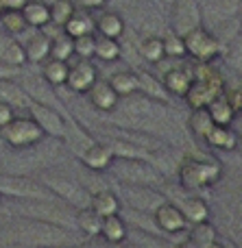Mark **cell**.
Wrapping results in <instances>:
<instances>
[{
  "label": "cell",
  "mask_w": 242,
  "mask_h": 248,
  "mask_svg": "<svg viewBox=\"0 0 242 248\" xmlns=\"http://www.w3.org/2000/svg\"><path fill=\"white\" fill-rule=\"evenodd\" d=\"M83 166H87L94 172H103L112 166L113 161V150L107 144H87L81 153Z\"/></svg>",
  "instance_id": "obj_16"
},
{
  "label": "cell",
  "mask_w": 242,
  "mask_h": 248,
  "mask_svg": "<svg viewBox=\"0 0 242 248\" xmlns=\"http://www.w3.org/2000/svg\"><path fill=\"white\" fill-rule=\"evenodd\" d=\"M0 198H2V196H0Z\"/></svg>",
  "instance_id": "obj_55"
},
{
  "label": "cell",
  "mask_w": 242,
  "mask_h": 248,
  "mask_svg": "<svg viewBox=\"0 0 242 248\" xmlns=\"http://www.w3.org/2000/svg\"><path fill=\"white\" fill-rule=\"evenodd\" d=\"M20 11L24 16V22L29 29L44 31L50 24V7L46 2H42V0H29Z\"/></svg>",
  "instance_id": "obj_17"
},
{
  "label": "cell",
  "mask_w": 242,
  "mask_h": 248,
  "mask_svg": "<svg viewBox=\"0 0 242 248\" xmlns=\"http://www.w3.org/2000/svg\"><path fill=\"white\" fill-rule=\"evenodd\" d=\"M105 2H107V0H81V4L87 9H98V7H103Z\"/></svg>",
  "instance_id": "obj_46"
},
{
  "label": "cell",
  "mask_w": 242,
  "mask_h": 248,
  "mask_svg": "<svg viewBox=\"0 0 242 248\" xmlns=\"http://www.w3.org/2000/svg\"><path fill=\"white\" fill-rule=\"evenodd\" d=\"M2 9H4V2H2V0H0V11H2Z\"/></svg>",
  "instance_id": "obj_53"
},
{
  "label": "cell",
  "mask_w": 242,
  "mask_h": 248,
  "mask_svg": "<svg viewBox=\"0 0 242 248\" xmlns=\"http://www.w3.org/2000/svg\"><path fill=\"white\" fill-rule=\"evenodd\" d=\"M240 2H242V0H240Z\"/></svg>",
  "instance_id": "obj_54"
},
{
  "label": "cell",
  "mask_w": 242,
  "mask_h": 248,
  "mask_svg": "<svg viewBox=\"0 0 242 248\" xmlns=\"http://www.w3.org/2000/svg\"><path fill=\"white\" fill-rule=\"evenodd\" d=\"M203 141L210 146V148H218V150H234L238 146V133L231 126H218V124H212L210 131L205 133Z\"/></svg>",
  "instance_id": "obj_18"
},
{
  "label": "cell",
  "mask_w": 242,
  "mask_h": 248,
  "mask_svg": "<svg viewBox=\"0 0 242 248\" xmlns=\"http://www.w3.org/2000/svg\"><path fill=\"white\" fill-rule=\"evenodd\" d=\"M161 2H166V4H173V2H175V0H161Z\"/></svg>",
  "instance_id": "obj_52"
},
{
  "label": "cell",
  "mask_w": 242,
  "mask_h": 248,
  "mask_svg": "<svg viewBox=\"0 0 242 248\" xmlns=\"http://www.w3.org/2000/svg\"><path fill=\"white\" fill-rule=\"evenodd\" d=\"M72 48H74V57L77 59H92L94 57V48H96V37L94 35H81V37L72 39Z\"/></svg>",
  "instance_id": "obj_37"
},
{
  "label": "cell",
  "mask_w": 242,
  "mask_h": 248,
  "mask_svg": "<svg viewBox=\"0 0 242 248\" xmlns=\"http://www.w3.org/2000/svg\"><path fill=\"white\" fill-rule=\"evenodd\" d=\"M44 131L31 116H16L7 126L0 128V141L13 150H26L44 140Z\"/></svg>",
  "instance_id": "obj_4"
},
{
  "label": "cell",
  "mask_w": 242,
  "mask_h": 248,
  "mask_svg": "<svg viewBox=\"0 0 242 248\" xmlns=\"http://www.w3.org/2000/svg\"><path fill=\"white\" fill-rule=\"evenodd\" d=\"M74 11H77V7H74L72 0H55L50 4V24L64 26L72 17Z\"/></svg>",
  "instance_id": "obj_35"
},
{
  "label": "cell",
  "mask_w": 242,
  "mask_h": 248,
  "mask_svg": "<svg viewBox=\"0 0 242 248\" xmlns=\"http://www.w3.org/2000/svg\"><path fill=\"white\" fill-rule=\"evenodd\" d=\"M90 207L100 216V218L116 216V214H120V209H122L120 198H118L113 192H109V189H100V192H96L90 201Z\"/></svg>",
  "instance_id": "obj_22"
},
{
  "label": "cell",
  "mask_w": 242,
  "mask_h": 248,
  "mask_svg": "<svg viewBox=\"0 0 242 248\" xmlns=\"http://www.w3.org/2000/svg\"><path fill=\"white\" fill-rule=\"evenodd\" d=\"M192 81H194V72H192V68H188V65L170 68L168 72L161 77V85H164V90L168 92L170 96H179V98H183V96L188 94Z\"/></svg>",
  "instance_id": "obj_14"
},
{
  "label": "cell",
  "mask_w": 242,
  "mask_h": 248,
  "mask_svg": "<svg viewBox=\"0 0 242 248\" xmlns=\"http://www.w3.org/2000/svg\"><path fill=\"white\" fill-rule=\"evenodd\" d=\"M179 183L188 189H201V187H212L221 181L223 166L218 161H210V159H194L188 157L177 166Z\"/></svg>",
  "instance_id": "obj_3"
},
{
  "label": "cell",
  "mask_w": 242,
  "mask_h": 248,
  "mask_svg": "<svg viewBox=\"0 0 242 248\" xmlns=\"http://www.w3.org/2000/svg\"><path fill=\"white\" fill-rule=\"evenodd\" d=\"M0 196L17 198V201H26V198H57L39 181H33L22 174H13V172H0Z\"/></svg>",
  "instance_id": "obj_6"
},
{
  "label": "cell",
  "mask_w": 242,
  "mask_h": 248,
  "mask_svg": "<svg viewBox=\"0 0 242 248\" xmlns=\"http://www.w3.org/2000/svg\"><path fill=\"white\" fill-rule=\"evenodd\" d=\"M11 207L22 218L29 220H39L57 227H70L74 222V214H70L65 205L57 202V198H26V201L13 198Z\"/></svg>",
  "instance_id": "obj_2"
},
{
  "label": "cell",
  "mask_w": 242,
  "mask_h": 248,
  "mask_svg": "<svg viewBox=\"0 0 242 248\" xmlns=\"http://www.w3.org/2000/svg\"><path fill=\"white\" fill-rule=\"evenodd\" d=\"M227 63L236 70H242V33H238L227 44Z\"/></svg>",
  "instance_id": "obj_38"
},
{
  "label": "cell",
  "mask_w": 242,
  "mask_h": 248,
  "mask_svg": "<svg viewBox=\"0 0 242 248\" xmlns=\"http://www.w3.org/2000/svg\"><path fill=\"white\" fill-rule=\"evenodd\" d=\"M109 85L113 87V92H116L120 98H129V96H135L140 92V78L135 72L125 70V72L113 74V77L109 78Z\"/></svg>",
  "instance_id": "obj_26"
},
{
  "label": "cell",
  "mask_w": 242,
  "mask_h": 248,
  "mask_svg": "<svg viewBox=\"0 0 242 248\" xmlns=\"http://www.w3.org/2000/svg\"><path fill=\"white\" fill-rule=\"evenodd\" d=\"M225 98H227V103L231 105V109H234V113L236 116H240L242 113V87H234V90H227L225 87Z\"/></svg>",
  "instance_id": "obj_42"
},
{
  "label": "cell",
  "mask_w": 242,
  "mask_h": 248,
  "mask_svg": "<svg viewBox=\"0 0 242 248\" xmlns=\"http://www.w3.org/2000/svg\"><path fill=\"white\" fill-rule=\"evenodd\" d=\"M175 248H199V244H196V242H192V240H186V242H181V244H177Z\"/></svg>",
  "instance_id": "obj_48"
},
{
  "label": "cell",
  "mask_w": 242,
  "mask_h": 248,
  "mask_svg": "<svg viewBox=\"0 0 242 248\" xmlns=\"http://www.w3.org/2000/svg\"><path fill=\"white\" fill-rule=\"evenodd\" d=\"M94 29H98V33L103 35V37L120 39L127 31V24H125V17L118 11H105L103 16L94 22Z\"/></svg>",
  "instance_id": "obj_20"
},
{
  "label": "cell",
  "mask_w": 242,
  "mask_h": 248,
  "mask_svg": "<svg viewBox=\"0 0 242 248\" xmlns=\"http://www.w3.org/2000/svg\"><path fill=\"white\" fill-rule=\"evenodd\" d=\"M138 78H140V92H142L144 96H148V98H153V100H166L168 98V92L164 90V85H161L160 78H155L148 72H138Z\"/></svg>",
  "instance_id": "obj_32"
},
{
  "label": "cell",
  "mask_w": 242,
  "mask_h": 248,
  "mask_svg": "<svg viewBox=\"0 0 242 248\" xmlns=\"http://www.w3.org/2000/svg\"><path fill=\"white\" fill-rule=\"evenodd\" d=\"M100 222H103V218H100L92 207H83V209H79L77 216H74V224L90 237H96L100 233Z\"/></svg>",
  "instance_id": "obj_31"
},
{
  "label": "cell",
  "mask_w": 242,
  "mask_h": 248,
  "mask_svg": "<svg viewBox=\"0 0 242 248\" xmlns=\"http://www.w3.org/2000/svg\"><path fill=\"white\" fill-rule=\"evenodd\" d=\"M20 74H22V68H11V65L0 63V81H4V78H17Z\"/></svg>",
  "instance_id": "obj_44"
},
{
  "label": "cell",
  "mask_w": 242,
  "mask_h": 248,
  "mask_svg": "<svg viewBox=\"0 0 242 248\" xmlns=\"http://www.w3.org/2000/svg\"><path fill=\"white\" fill-rule=\"evenodd\" d=\"M0 29H2V33L13 37V35H22L29 26H26L20 9H2L0 11Z\"/></svg>",
  "instance_id": "obj_30"
},
{
  "label": "cell",
  "mask_w": 242,
  "mask_h": 248,
  "mask_svg": "<svg viewBox=\"0 0 242 248\" xmlns=\"http://www.w3.org/2000/svg\"><path fill=\"white\" fill-rule=\"evenodd\" d=\"M17 113H16V107H11L9 103H4V100H0V128L2 126H7L9 122L16 118Z\"/></svg>",
  "instance_id": "obj_43"
},
{
  "label": "cell",
  "mask_w": 242,
  "mask_h": 248,
  "mask_svg": "<svg viewBox=\"0 0 242 248\" xmlns=\"http://www.w3.org/2000/svg\"><path fill=\"white\" fill-rule=\"evenodd\" d=\"M199 248H225V246H223L221 242L212 240V242H208V244H203V246H199Z\"/></svg>",
  "instance_id": "obj_49"
},
{
  "label": "cell",
  "mask_w": 242,
  "mask_h": 248,
  "mask_svg": "<svg viewBox=\"0 0 242 248\" xmlns=\"http://www.w3.org/2000/svg\"><path fill=\"white\" fill-rule=\"evenodd\" d=\"M153 218H155L157 229L164 231V233H168V235L186 231V227H188V220L183 218L181 209H179L175 202H161V205L155 209Z\"/></svg>",
  "instance_id": "obj_12"
},
{
  "label": "cell",
  "mask_w": 242,
  "mask_h": 248,
  "mask_svg": "<svg viewBox=\"0 0 242 248\" xmlns=\"http://www.w3.org/2000/svg\"><path fill=\"white\" fill-rule=\"evenodd\" d=\"M183 46H186V55L194 57L201 63H212L218 55H221V44L216 42L212 33L205 26H196L194 31L183 35Z\"/></svg>",
  "instance_id": "obj_8"
},
{
  "label": "cell",
  "mask_w": 242,
  "mask_h": 248,
  "mask_svg": "<svg viewBox=\"0 0 242 248\" xmlns=\"http://www.w3.org/2000/svg\"><path fill=\"white\" fill-rule=\"evenodd\" d=\"M177 207L181 209L183 218H186L188 222H192V224L210 222V216H212V211H210V205L203 201V198H199V196L181 198V202H179Z\"/></svg>",
  "instance_id": "obj_19"
},
{
  "label": "cell",
  "mask_w": 242,
  "mask_h": 248,
  "mask_svg": "<svg viewBox=\"0 0 242 248\" xmlns=\"http://www.w3.org/2000/svg\"><path fill=\"white\" fill-rule=\"evenodd\" d=\"M29 111H31V118L44 131V135L55 137V140H65L68 137V122L61 116L59 109L46 107V105H39V103H31Z\"/></svg>",
  "instance_id": "obj_10"
},
{
  "label": "cell",
  "mask_w": 242,
  "mask_h": 248,
  "mask_svg": "<svg viewBox=\"0 0 242 248\" xmlns=\"http://www.w3.org/2000/svg\"><path fill=\"white\" fill-rule=\"evenodd\" d=\"M0 100L9 103L11 107H26L29 109V105H31L29 96L24 94V90H22L17 83H13V78L0 81Z\"/></svg>",
  "instance_id": "obj_29"
},
{
  "label": "cell",
  "mask_w": 242,
  "mask_h": 248,
  "mask_svg": "<svg viewBox=\"0 0 242 248\" xmlns=\"http://www.w3.org/2000/svg\"><path fill=\"white\" fill-rule=\"evenodd\" d=\"M72 57H74V48H72V39H70L68 35L50 39V59L70 61Z\"/></svg>",
  "instance_id": "obj_36"
},
{
  "label": "cell",
  "mask_w": 242,
  "mask_h": 248,
  "mask_svg": "<svg viewBox=\"0 0 242 248\" xmlns=\"http://www.w3.org/2000/svg\"><path fill=\"white\" fill-rule=\"evenodd\" d=\"M9 39H11V35H7V33H0V57H2V52H4V48H7Z\"/></svg>",
  "instance_id": "obj_47"
},
{
  "label": "cell",
  "mask_w": 242,
  "mask_h": 248,
  "mask_svg": "<svg viewBox=\"0 0 242 248\" xmlns=\"http://www.w3.org/2000/svg\"><path fill=\"white\" fill-rule=\"evenodd\" d=\"M164 52L166 57H183L186 55V46H183V39L179 35L170 33L164 37Z\"/></svg>",
  "instance_id": "obj_41"
},
{
  "label": "cell",
  "mask_w": 242,
  "mask_h": 248,
  "mask_svg": "<svg viewBox=\"0 0 242 248\" xmlns=\"http://www.w3.org/2000/svg\"><path fill=\"white\" fill-rule=\"evenodd\" d=\"M87 96H90V103L103 113L113 111V109L118 107V103H120V96L113 92V87L109 85V81H103V78H98V81L90 87Z\"/></svg>",
  "instance_id": "obj_15"
},
{
  "label": "cell",
  "mask_w": 242,
  "mask_h": 248,
  "mask_svg": "<svg viewBox=\"0 0 242 248\" xmlns=\"http://www.w3.org/2000/svg\"><path fill=\"white\" fill-rule=\"evenodd\" d=\"M113 174L120 181H125L127 185H151L161 183V172L157 170L153 163H148L146 159H127V157H113L112 166Z\"/></svg>",
  "instance_id": "obj_5"
},
{
  "label": "cell",
  "mask_w": 242,
  "mask_h": 248,
  "mask_svg": "<svg viewBox=\"0 0 242 248\" xmlns=\"http://www.w3.org/2000/svg\"><path fill=\"white\" fill-rule=\"evenodd\" d=\"M98 81V70L90 59H77L74 63H70L68 70V81L65 87L74 94H87L90 87Z\"/></svg>",
  "instance_id": "obj_11"
},
{
  "label": "cell",
  "mask_w": 242,
  "mask_h": 248,
  "mask_svg": "<svg viewBox=\"0 0 242 248\" xmlns=\"http://www.w3.org/2000/svg\"><path fill=\"white\" fill-rule=\"evenodd\" d=\"M192 72H194V81L183 98L194 111V109H205L216 96L225 92V78L221 77L218 70H214L212 63H201V61L192 65Z\"/></svg>",
  "instance_id": "obj_1"
},
{
  "label": "cell",
  "mask_w": 242,
  "mask_h": 248,
  "mask_svg": "<svg viewBox=\"0 0 242 248\" xmlns=\"http://www.w3.org/2000/svg\"><path fill=\"white\" fill-rule=\"evenodd\" d=\"M100 237L109 244H122L127 240V222L120 218V214L116 216H107L100 222Z\"/></svg>",
  "instance_id": "obj_23"
},
{
  "label": "cell",
  "mask_w": 242,
  "mask_h": 248,
  "mask_svg": "<svg viewBox=\"0 0 242 248\" xmlns=\"http://www.w3.org/2000/svg\"><path fill=\"white\" fill-rule=\"evenodd\" d=\"M210 126H212V120H210L208 111L205 109H194V113H192L190 118V128L196 133V135L205 137V133L210 131Z\"/></svg>",
  "instance_id": "obj_39"
},
{
  "label": "cell",
  "mask_w": 242,
  "mask_h": 248,
  "mask_svg": "<svg viewBox=\"0 0 242 248\" xmlns=\"http://www.w3.org/2000/svg\"><path fill=\"white\" fill-rule=\"evenodd\" d=\"M26 63H42L50 57V37L44 31H37L29 42L24 44Z\"/></svg>",
  "instance_id": "obj_21"
},
{
  "label": "cell",
  "mask_w": 242,
  "mask_h": 248,
  "mask_svg": "<svg viewBox=\"0 0 242 248\" xmlns=\"http://www.w3.org/2000/svg\"><path fill=\"white\" fill-rule=\"evenodd\" d=\"M138 50H140V57H142L144 61L157 63V61H161L166 57L164 37H160V35H146V37H142V42L138 44Z\"/></svg>",
  "instance_id": "obj_28"
},
{
  "label": "cell",
  "mask_w": 242,
  "mask_h": 248,
  "mask_svg": "<svg viewBox=\"0 0 242 248\" xmlns=\"http://www.w3.org/2000/svg\"><path fill=\"white\" fill-rule=\"evenodd\" d=\"M0 63L11 65V68H24L26 65V52H24V44H20L17 39H9L7 48H4Z\"/></svg>",
  "instance_id": "obj_34"
},
{
  "label": "cell",
  "mask_w": 242,
  "mask_h": 248,
  "mask_svg": "<svg viewBox=\"0 0 242 248\" xmlns=\"http://www.w3.org/2000/svg\"><path fill=\"white\" fill-rule=\"evenodd\" d=\"M61 29H64V35H68L70 39H77V37H81V35H90L92 31H94V20L83 11H74L72 17H70Z\"/></svg>",
  "instance_id": "obj_27"
},
{
  "label": "cell",
  "mask_w": 242,
  "mask_h": 248,
  "mask_svg": "<svg viewBox=\"0 0 242 248\" xmlns=\"http://www.w3.org/2000/svg\"><path fill=\"white\" fill-rule=\"evenodd\" d=\"M205 111H208L212 124H218V126H231V122L236 120V113H234V109H231V105L227 103L225 94L216 96V98L205 107Z\"/></svg>",
  "instance_id": "obj_24"
},
{
  "label": "cell",
  "mask_w": 242,
  "mask_h": 248,
  "mask_svg": "<svg viewBox=\"0 0 242 248\" xmlns=\"http://www.w3.org/2000/svg\"><path fill=\"white\" fill-rule=\"evenodd\" d=\"M39 183H42L52 196H57L59 201L68 202V205L79 207V209L90 207L92 194L87 192L85 187H81L79 183L65 179V176H61V174H42V181H39Z\"/></svg>",
  "instance_id": "obj_7"
},
{
  "label": "cell",
  "mask_w": 242,
  "mask_h": 248,
  "mask_svg": "<svg viewBox=\"0 0 242 248\" xmlns=\"http://www.w3.org/2000/svg\"><path fill=\"white\" fill-rule=\"evenodd\" d=\"M170 29L175 35L183 37L186 33L194 31L196 26H203V17H201L199 0H175L170 4Z\"/></svg>",
  "instance_id": "obj_9"
},
{
  "label": "cell",
  "mask_w": 242,
  "mask_h": 248,
  "mask_svg": "<svg viewBox=\"0 0 242 248\" xmlns=\"http://www.w3.org/2000/svg\"><path fill=\"white\" fill-rule=\"evenodd\" d=\"M94 57H98L105 63H113L122 57V48L118 44V39H109V37H100L96 39V48H94Z\"/></svg>",
  "instance_id": "obj_33"
},
{
  "label": "cell",
  "mask_w": 242,
  "mask_h": 248,
  "mask_svg": "<svg viewBox=\"0 0 242 248\" xmlns=\"http://www.w3.org/2000/svg\"><path fill=\"white\" fill-rule=\"evenodd\" d=\"M68 70H70L68 61H59V59H50V57H48V61L42 65V78L57 90V87L65 85V81H68Z\"/></svg>",
  "instance_id": "obj_25"
},
{
  "label": "cell",
  "mask_w": 242,
  "mask_h": 248,
  "mask_svg": "<svg viewBox=\"0 0 242 248\" xmlns=\"http://www.w3.org/2000/svg\"><path fill=\"white\" fill-rule=\"evenodd\" d=\"M238 141L242 144V128H240V133H238Z\"/></svg>",
  "instance_id": "obj_51"
},
{
  "label": "cell",
  "mask_w": 242,
  "mask_h": 248,
  "mask_svg": "<svg viewBox=\"0 0 242 248\" xmlns=\"http://www.w3.org/2000/svg\"><path fill=\"white\" fill-rule=\"evenodd\" d=\"M116 2H120V4H133L135 0H116Z\"/></svg>",
  "instance_id": "obj_50"
},
{
  "label": "cell",
  "mask_w": 242,
  "mask_h": 248,
  "mask_svg": "<svg viewBox=\"0 0 242 248\" xmlns=\"http://www.w3.org/2000/svg\"><path fill=\"white\" fill-rule=\"evenodd\" d=\"M22 90L29 96L31 103H39L46 105V107H55L59 109V98L55 96V87L48 85L42 77H24L22 78Z\"/></svg>",
  "instance_id": "obj_13"
},
{
  "label": "cell",
  "mask_w": 242,
  "mask_h": 248,
  "mask_svg": "<svg viewBox=\"0 0 242 248\" xmlns=\"http://www.w3.org/2000/svg\"><path fill=\"white\" fill-rule=\"evenodd\" d=\"M190 240H192V242H196L199 246H203V244H208V242L216 240V231L212 229V224H210V222L194 224V231H192Z\"/></svg>",
  "instance_id": "obj_40"
},
{
  "label": "cell",
  "mask_w": 242,
  "mask_h": 248,
  "mask_svg": "<svg viewBox=\"0 0 242 248\" xmlns=\"http://www.w3.org/2000/svg\"><path fill=\"white\" fill-rule=\"evenodd\" d=\"M4 2V9H22L29 0H2Z\"/></svg>",
  "instance_id": "obj_45"
}]
</instances>
